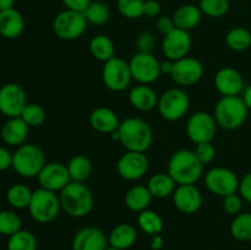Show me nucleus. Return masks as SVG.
I'll return each instance as SVG.
<instances>
[{"instance_id":"nucleus-1","label":"nucleus","mask_w":251,"mask_h":250,"mask_svg":"<svg viewBox=\"0 0 251 250\" xmlns=\"http://www.w3.org/2000/svg\"><path fill=\"white\" fill-rule=\"evenodd\" d=\"M112 137L118 140L126 151L146 152L153 142V131L146 120L131 117L120 122Z\"/></svg>"},{"instance_id":"nucleus-2","label":"nucleus","mask_w":251,"mask_h":250,"mask_svg":"<svg viewBox=\"0 0 251 250\" xmlns=\"http://www.w3.org/2000/svg\"><path fill=\"white\" fill-rule=\"evenodd\" d=\"M61 210L74 218L86 217L93 210L95 199L92 191L85 183L70 181L59 193Z\"/></svg>"},{"instance_id":"nucleus-3","label":"nucleus","mask_w":251,"mask_h":250,"mask_svg":"<svg viewBox=\"0 0 251 250\" xmlns=\"http://www.w3.org/2000/svg\"><path fill=\"white\" fill-rule=\"evenodd\" d=\"M168 173L176 180V185L195 184L203 174V164L199 161L195 152L181 149L174 152L169 158Z\"/></svg>"},{"instance_id":"nucleus-4","label":"nucleus","mask_w":251,"mask_h":250,"mask_svg":"<svg viewBox=\"0 0 251 250\" xmlns=\"http://www.w3.org/2000/svg\"><path fill=\"white\" fill-rule=\"evenodd\" d=\"M248 110L240 96H223L216 103L213 117L222 129L235 130L245 123Z\"/></svg>"},{"instance_id":"nucleus-5","label":"nucleus","mask_w":251,"mask_h":250,"mask_svg":"<svg viewBox=\"0 0 251 250\" xmlns=\"http://www.w3.org/2000/svg\"><path fill=\"white\" fill-rule=\"evenodd\" d=\"M46 163L43 150L36 144L21 145L12 153V168L24 178H37Z\"/></svg>"},{"instance_id":"nucleus-6","label":"nucleus","mask_w":251,"mask_h":250,"mask_svg":"<svg viewBox=\"0 0 251 250\" xmlns=\"http://www.w3.org/2000/svg\"><path fill=\"white\" fill-rule=\"evenodd\" d=\"M61 210L59 195L54 191L39 188L32 194L28 211L31 217L41 225L50 223L58 217Z\"/></svg>"},{"instance_id":"nucleus-7","label":"nucleus","mask_w":251,"mask_h":250,"mask_svg":"<svg viewBox=\"0 0 251 250\" xmlns=\"http://www.w3.org/2000/svg\"><path fill=\"white\" fill-rule=\"evenodd\" d=\"M190 108V97L181 87L167 90L158 97L157 109L159 115L168 122L183 119Z\"/></svg>"},{"instance_id":"nucleus-8","label":"nucleus","mask_w":251,"mask_h":250,"mask_svg":"<svg viewBox=\"0 0 251 250\" xmlns=\"http://www.w3.org/2000/svg\"><path fill=\"white\" fill-rule=\"evenodd\" d=\"M87 25L83 12L65 9L54 17L53 32L63 41H75L85 33Z\"/></svg>"},{"instance_id":"nucleus-9","label":"nucleus","mask_w":251,"mask_h":250,"mask_svg":"<svg viewBox=\"0 0 251 250\" xmlns=\"http://www.w3.org/2000/svg\"><path fill=\"white\" fill-rule=\"evenodd\" d=\"M102 80L105 87L112 92H123L132 81L129 61L114 56L105 61L102 69Z\"/></svg>"},{"instance_id":"nucleus-10","label":"nucleus","mask_w":251,"mask_h":250,"mask_svg":"<svg viewBox=\"0 0 251 250\" xmlns=\"http://www.w3.org/2000/svg\"><path fill=\"white\" fill-rule=\"evenodd\" d=\"M129 65L132 80L141 85H151L162 75L161 61L152 53L137 51L129 60Z\"/></svg>"},{"instance_id":"nucleus-11","label":"nucleus","mask_w":251,"mask_h":250,"mask_svg":"<svg viewBox=\"0 0 251 250\" xmlns=\"http://www.w3.org/2000/svg\"><path fill=\"white\" fill-rule=\"evenodd\" d=\"M217 123L215 117L207 112H196L189 117L186 122V135L194 144L212 142L217 132Z\"/></svg>"},{"instance_id":"nucleus-12","label":"nucleus","mask_w":251,"mask_h":250,"mask_svg":"<svg viewBox=\"0 0 251 250\" xmlns=\"http://www.w3.org/2000/svg\"><path fill=\"white\" fill-rule=\"evenodd\" d=\"M239 181L237 174L225 167H215L205 174V185L207 190L221 198L237 193Z\"/></svg>"},{"instance_id":"nucleus-13","label":"nucleus","mask_w":251,"mask_h":250,"mask_svg":"<svg viewBox=\"0 0 251 250\" xmlns=\"http://www.w3.org/2000/svg\"><path fill=\"white\" fill-rule=\"evenodd\" d=\"M27 105L26 92L15 82L5 83L0 87V113L7 118L21 117Z\"/></svg>"},{"instance_id":"nucleus-14","label":"nucleus","mask_w":251,"mask_h":250,"mask_svg":"<svg viewBox=\"0 0 251 250\" xmlns=\"http://www.w3.org/2000/svg\"><path fill=\"white\" fill-rule=\"evenodd\" d=\"M205 68L199 59L185 56L174 61L171 78L179 87H190L202 78Z\"/></svg>"},{"instance_id":"nucleus-15","label":"nucleus","mask_w":251,"mask_h":250,"mask_svg":"<svg viewBox=\"0 0 251 250\" xmlns=\"http://www.w3.org/2000/svg\"><path fill=\"white\" fill-rule=\"evenodd\" d=\"M150 162L145 152L126 151L117 162V172L123 179L135 181L147 173Z\"/></svg>"},{"instance_id":"nucleus-16","label":"nucleus","mask_w":251,"mask_h":250,"mask_svg":"<svg viewBox=\"0 0 251 250\" xmlns=\"http://www.w3.org/2000/svg\"><path fill=\"white\" fill-rule=\"evenodd\" d=\"M41 188L47 190L60 193L66 185L71 181L66 164L60 162H49L44 164L42 171L37 175Z\"/></svg>"},{"instance_id":"nucleus-17","label":"nucleus","mask_w":251,"mask_h":250,"mask_svg":"<svg viewBox=\"0 0 251 250\" xmlns=\"http://www.w3.org/2000/svg\"><path fill=\"white\" fill-rule=\"evenodd\" d=\"M191 44H193V39H191L190 32L176 28L162 39V53L169 60L176 61L188 56Z\"/></svg>"},{"instance_id":"nucleus-18","label":"nucleus","mask_w":251,"mask_h":250,"mask_svg":"<svg viewBox=\"0 0 251 250\" xmlns=\"http://www.w3.org/2000/svg\"><path fill=\"white\" fill-rule=\"evenodd\" d=\"M172 196L176 210L185 215H194L202 206V194L196 188L195 184L176 185Z\"/></svg>"},{"instance_id":"nucleus-19","label":"nucleus","mask_w":251,"mask_h":250,"mask_svg":"<svg viewBox=\"0 0 251 250\" xmlns=\"http://www.w3.org/2000/svg\"><path fill=\"white\" fill-rule=\"evenodd\" d=\"M216 90L223 96H239L244 91V80L237 69L232 66L221 68L216 73L215 80Z\"/></svg>"},{"instance_id":"nucleus-20","label":"nucleus","mask_w":251,"mask_h":250,"mask_svg":"<svg viewBox=\"0 0 251 250\" xmlns=\"http://www.w3.org/2000/svg\"><path fill=\"white\" fill-rule=\"evenodd\" d=\"M108 239L102 229L85 227L78 230L73 239V250H107Z\"/></svg>"},{"instance_id":"nucleus-21","label":"nucleus","mask_w":251,"mask_h":250,"mask_svg":"<svg viewBox=\"0 0 251 250\" xmlns=\"http://www.w3.org/2000/svg\"><path fill=\"white\" fill-rule=\"evenodd\" d=\"M127 100L131 107L139 112H150L157 107L158 96L150 85L137 83L129 91Z\"/></svg>"},{"instance_id":"nucleus-22","label":"nucleus","mask_w":251,"mask_h":250,"mask_svg":"<svg viewBox=\"0 0 251 250\" xmlns=\"http://www.w3.org/2000/svg\"><path fill=\"white\" fill-rule=\"evenodd\" d=\"M90 124L95 131L100 134L115 132L120 125V120L117 113L108 107H98L91 113Z\"/></svg>"},{"instance_id":"nucleus-23","label":"nucleus","mask_w":251,"mask_h":250,"mask_svg":"<svg viewBox=\"0 0 251 250\" xmlns=\"http://www.w3.org/2000/svg\"><path fill=\"white\" fill-rule=\"evenodd\" d=\"M29 126L24 122L21 117L9 118L1 127V140L9 146L19 147L25 144L28 136Z\"/></svg>"},{"instance_id":"nucleus-24","label":"nucleus","mask_w":251,"mask_h":250,"mask_svg":"<svg viewBox=\"0 0 251 250\" xmlns=\"http://www.w3.org/2000/svg\"><path fill=\"white\" fill-rule=\"evenodd\" d=\"M25 29V19L15 7L0 11V36L6 39H15Z\"/></svg>"},{"instance_id":"nucleus-25","label":"nucleus","mask_w":251,"mask_h":250,"mask_svg":"<svg viewBox=\"0 0 251 250\" xmlns=\"http://www.w3.org/2000/svg\"><path fill=\"white\" fill-rule=\"evenodd\" d=\"M202 12L200 7L194 4H185L179 6L173 14V21L176 28L190 32L200 25L202 19Z\"/></svg>"},{"instance_id":"nucleus-26","label":"nucleus","mask_w":251,"mask_h":250,"mask_svg":"<svg viewBox=\"0 0 251 250\" xmlns=\"http://www.w3.org/2000/svg\"><path fill=\"white\" fill-rule=\"evenodd\" d=\"M136 228L130 223H119L109 233L108 243L112 248L120 250H127L136 243Z\"/></svg>"},{"instance_id":"nucleus-27","label":"nucleus","mask_w":251,"mask_h":250,"mask_svg":"<svg viewBox=\"0 0 251 250\" xmlns=\"http://www.w3.org/2000/svg\"><path fill=\"white\" fill-rule=\"evenodd\" d=\"M152 199L153 196L150 193L147 185H134L125 194L124 202L130 211L140 213L150 207Z\"/></svg>"},{"instance_id":"nucleus-28","label":"nucleus","mask_w":251,"mask_h":250,"mask_svg":"<svg viewBox=\"0 0 251 250\" xmlns=\"http://www.w3.org/2000/svg\"><path fill=\"white\" fill-rule=\"evenodd\" d=\"M147 188H149L150 193L153 198L156 199H166L168 196L173 195L174 190L176 188V183L171 174L167 173H159L153 174L151 178L147 181Z\"/></svg>"},{"instance_id":"nucleus-29","label":"nucleus","mask_w":251,"mask_h":250,"mask_svg":"<svg viewBox=\"0 0 251 250\" xmlns=\"http://www.w3.org/2000/svg\"><path fill=\"white\" fill-rule=\"evenodd\" d=\"M91 55L97 60L105 63L115 56V47L112 39L105 34H96L88 44Z\"/></svg>"},{"instance_id":"nucleus-30","label":"nucleus","mask_w":251,"mask_h":250,"mask_svg":"<svg viewBox=\"0 0 251 250\" xmlns=\"http://www.w3.org/2000/svg\"><path fill=\"white\" fill-rule=\"evenodd\" d=\"M66 167H68L71 181L85 183L92 174V163L90 158L83 154H75L71 157Z\"/></svg>"},{"instance_id":"nucleus-31","label":"nucleus","mask_w":251,"mask_h":250,"mask_svg":"<svg viewBox=\"0 0 251 250\" xmlns=\"http://www.w3.org/2000/svg\"><path fill=\"white\" fill-rule=\"evenodd\" d=\"M137 225L142 232L151 235V237L159 234L164 227L163 218L159 216V213H157L153 210H150V208L137 215Z\"/></svg>"},{"instance_id":"nucleus-32","label":"nucleus","mask_w":251,"mask_h":250,"mask_svg":"<svg viewBox=\"0 0 251 250\" xmlns=\"http://www.w3.org/2000/svg\"><path fill=\"white\" fill-rule=\"evenodd\" d=\"M33 191L24 184H14L6 191V200L14 208H28Z\"/></svg>"},{"instance_id":"nucleus-33","label":"nucleus","mask_w":251,"mask_h":250,"mask_svg":"<svg viewBox=\"0 0 251 250\" xmlns=\"http://www.w3.org/2000/svg\"><path fill=\"white\" fill-rule=\"evenodd\" d=\"M230 234L238 242H249L251 240V213L240 212L234 216L230 223Z\"/></svg>"},{"instance_id":"nucleus-34","label":"nucleus","mask_w":251,"mask_h":250,"mask_svg":"<svg viewBox=\"0 0 251 250\" xmlns=\"http://www.w3.org/2000/svg\"><path fill=\"white\" fill-rule=\"evenodd\" d=\"M228 48L234 51H244L251 48V32L244 27H234L226 36Z\"/></svg>"},{"instance_id":"nucleus-35","label":"nucleus","mask_w":251,"mask_h":250,"mask_svg":"<svg viewBox=\"0 0 251 250\" xmlns=\"http://www.w3.org/2000/svg\"><path fill=\"white\" fill-rule=\"evenodd\" d=\"M85 19L88 25L93 26H103L110 19V9L105 2L92 1L87 9L83 11Z\"/></svg>"},{"instance_id":"nucleus-36","label":"nucleus","mask_w":251,"mask_h":250,"mask_svg":"<svg viewBox=\"0 0 251 250\" xmlns=\"http://www.w3.org/2000/svg\"><path fill=\"white\" fill-rule=\"evenodd\" d=\"M7 250H37L36 237L29 230H19L9 237Z\"/></svg>"},{"instance_id":"nucleus-37","label":"nucleus","mask_w":251,"mask_h":250,"mask_svg":"<svg viewBox=\"0 0 251 250\" xmlns=\"http://www.w3.org/2000/svg\"><path fill=\"white\" fill-rule=\"evenodd\" d=\"M21 218L14 211H0V234L11 237L12 234L21 230Z\"/></svg>"},{"instance_id":"nucleus-38","label":"nucleus","mask_w":251,"mask_h":250,"mask_svg":"<svg viewBox=\"0 0 251 250\" xmlns=\"http://www.w3.org/2000/svg\"><path fill=\"white\" fill-rule=\"evenodd\" d=\"M201 12L208 17L218 19L229 11V0H200L199 2Z\"/></svg>"},{"instance_id":"nucleus-39","label":"nucleus","mask_w":251,"mask_h":250,"mask_svg":"<svg viewBox=\"0 0 251 250\" xmlns=\"http://www.w3.org/2000/svg\"><path fill=\"white\" fill-rule=\"evenodd\" d=\"M21 118L29 127H37L41 126L46 122L47 114L42 105L37 104V103H27L24 112H22Z\"/></svg>"},{"instance_id":"nucleus-40","label":"nucleus","mask_w":251,"mask_h":250,"mask_svg":"<svg viewBox=\"0 0 251 250\" xmlns=\"http://www.w3.org/2000/svg\"><path fill=\"white\" fill-rule=\"evenodd\" d=\"M145 0H118L117 9L122 16L136 20L144 16Z\"/></svg>"},{"instance_id":"nucleus-41","label":"nucleus","mask_w":251,"mask_h":250,"mask_svg":"<svg viewBox=\"0 0 251 250\" xmlns=\"http://www.w3.org/2000/svg\"><path fill=\"white\" fill-rule=\"evenodd\" d=\"M135 46H136L137 51L140 53H152L156 46V37L152 32L144 31L136 37L135 41Z\"/></svg>"},{"instance_id":"nucleus-42","label":"nucleus","mask_w":251,"mask_h":250,"mask_svg":"<svg viewBox=\"0 0 251 250\" xmlns=\"http://www.w3.org/2000/svg\"><path fill=\"white\" fill-rule=\"evenodd\" d=\"M195 154L199 161L205 166V164L211 163L216 157V149L212 142H202V144L196 145Z\"/></svg>"},{"instance_id":"nucleus-43","label":"nucleus","mask_w":251,"mask_h":250,"mask_svg":"<svg viewBox=\"0 0 251 250\" xmlns=\"http://www.w3.org/2000/svg\"><path fill=\"white\" fill-rule=\"evenodd\" d=\"M243 207V198L234 193L223 198V210L230 216L239 215Z\"/></svg>"},{"instance_id":"nucleus-44","label":"nucleus","mask_w":251,"mask_h":250,"mask_svg":"<svg viewBox=\"0 0 251 250\" xmlns=\"http://www.w3.org/2000/svg\"><path fill=\"white\" fill-rule=\"evenodd\" d=\"M157 31L162 34V36H167V34L171 33L172 31L176 28V24L173 21V17L172 16H159L157 19L156 22Z\"/></svg>"},{"instance_id":"nucleus-45","label":"nucleus","mask_w":251,"mask_h":250,"mask_svg":"<svg viewBox=\"0 0 251 250\" xmlns=\"http://www.w3.org/2000/svg\"><path fill=\"white\" fill-rule=\"evenodd\" d=\"M239 195L242 196L243 200L251 203V172L245 174L239 181Z\"/></svg>"},{"instance_id":"nucleus-46","label":"nucleus","mask_w":251,"mask_h":250,"mask_svg":"<svg viewBox=\"0 0 251 250\" xmlns=\"http://www.w3.org/2000/svg\"><path fill=\"white\" fill-rule=\"evenodd\" d=\"M161 4L157 0H145L144 2V16L153 19L158 17L161 14Z\"/></svg>"},{"instance_id":"nucleus-47","label":"nucleus","mask_w":251,"mask_h":250,"mask_svg":"<svg viewBox=\"0 0 251 250\" xmlns=\"http://www.w3.org/2000/svg\"><path fill=\"white\" fill-rule=\"evenodd\" d=\"M65 9L74 10V11L83 12L92 2V0H61Z\"/></svg>"},{"instance_id":"nucleus-48","label":"nucleus","mask_w":251,"mask_h":250,"mask_svg":"<svg viewBox=\"0 0 251 250\" xmlns=\"http://www.w3.org/2000/svg\"><path fill=\"white\" fill-rule=\"evenodd\" d=\"M12 167V153L4 147H0V172Z\"/></svg>"},{"instance_id":"nucleus-49","label":"nucleus","mask_w":251,"mask_h":250,"mask_svg":"<svg viewBox=\"0 0 251 250\" xmlns=\"http://www.w3.org/2000/svg\"><path fill=\"white\" fill-rule=\"evenodd\" d=\"M164 245V240L161 234L152 235L151 239V249L152 250H161Z\"/></svg>"},{"instance_id":"nucleus-50","label":"nucleus","mask_w":251,"mask_h":250,"mask_svg":"<svg viewBox=\"0 0 251 250\" xmlns=\"http://www.w3.org/2000/svg\"><path fill=\"white\" fill-rule=\"evenodd\" d=\"M173 65H174V61L169 60V59H166V60L161 61V73L171 76L172 71H173Z\"/></svg>"},{"instance_id":"nucleus-51","label":"nucleus","mask_w":251,"mask_h":250,"mask_svg":"<svg viewBox=\"0 0 251 250\" xmlns=\"http://www.w3.org/2000/svg\"><path fill=\"white\" fill-rule=\"evenodd\" d=\"M242 98H243V100H244L245 105L248 107V109H251V85H249L248 87L244 88Z\"/></svg>"},{"instance_id":"nucleus-52","label":"nucleus","mask_w":251,"mask_h":250,"mask_svg":"<svg viewBox=\"0 0 251 250\" xmlns=\"http://www.w3.org/2000/svg\"><path fill=\"white\" fill-rule=\"evenodd\" d=\"M15 5V0H0V11L12 9Z\"/></svg>"},{"instance_id":"nucleus-53","label":"nucleus","mask_w":251,"mask_h":250,"mask_svg":"<svg viewBox=\"0 0 251 250\" xmlns=\"http://www.w3.org/2000/svg\"><path fill=\"white\" fill-rule=\"evenodd\" d=\"M107 250H120V249H115V248H112V247H108Z\"/></svg>"}]
</instances>
